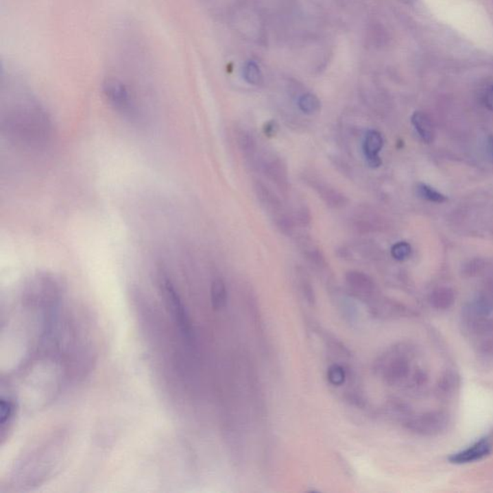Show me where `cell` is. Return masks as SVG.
Wrapping results in <instances>:
<instances>
[{"label": "cell", "instance_id": "cell-12", "mask_svg": "<svg viewBox=\"0 0 493 493\" xmlns=\"http://www.w3.org/2000/svg\"><path fill=\"white\" fill-rule=\"evenodd\" d=\"M429 302H430L431 306L437 311H447L454 304V291L451 288H437L431 293Z\"/></svg>", "mask_w": 493, "mask_h": 493}, {"label": "cell", "instance_id": "cell-7", "mask_svg": "<svg viewBox=\"0 0 493 493\" xmlns=\"http://www.w3.org/2000/svg\"><path fill=\"white\" fill-rule=\"evenodd\" d=\"M309 183L328 206L333 207V208H341L349 202L345 195L337 191L335 188L330 187L327 183L319 180H309Z\"/></svg>", "mask_w": 493, "mask_h": 493}, {"label": "cell", "instance_id": "cell-19", "mask_svg": "<svg viewBox=\"0 0 493 493\" xmlns=\"http://www.w3.org/2000/svg\"><path fill=\"white\" fill-rule=\"evenodd\" d=\"M327 378L333 387H341L346 382V370L340 364H333L328 368Z\"/></svg>", "mask_w": 493, "mask_h": 493}, {"label": "cell", "instance_id": "cell-10", "mask_svg": "<svg viewBox=\"0 0 493 493\" xmlns=\"http://www.w3.org/2000/svg\"><path fill=\"white\" fill-rule=\"evenodd\" d=\"M264 171L271 182L282 192L288 190V171L287 166L280 158H273L264 164Z\"/></svg>", "mask_w": 493, "mask_h": 493}, {"label": "cell", "instance_id": "cell-24", "mask_svg": "<svg viewBox=\"0 0 493 493\" xmlns=\"http://www.w3.org/2000/svg\"><path fill=\"white\" fill-rule=\"evenodd\" d=\"M411 245L407 242H398L392 248V256L398 261H402L411 256Z\"/></svg>", "mask_w": 493, "mask_h": 493}, {"label": "cell", "instance_id": "cell-21", "mask_svg": "<svg viewBox=\"0 0 493 493\" xmlns=\"http://www.w3.org/2000/svg\"><path fill=\"white\" fill-rule=\"evenodd\" d=\"M299 288L300 291L304 300H306L307 304L314 306L316 302L315 293H314L313 287H312L311 282L306 275H302L299 277Z\"/></svg>", "mask_w": 493, "mask_h": 493}, {"label": "cell", "instance_id": "cell-4", "mask_svg": "<svg viewBox=\"0 0 493 493\" xmlns=\"http://www.w3.org/2000/svg\"><path fill=\"white\" fill-rule=\"evenodd\" d=\"M449 414L442 411H430L413 416L406 426L411 432L423 437H435L447 430Z\"/></svg>", "mask_w": 493, "mask_h": 493}, {"label": "cell", "instance_id": "cell-3", "mask_svg": "<svg viewBox=\"0 0 493 493\" xmlns=\"http://www.w3.org/2000/svg\"><path fill=\"white\" fill-rule=\"evenodd\" d=\"M102 88H104V94L107 101L116 111L130 119L137 116V104L135 97L120 80L107 75Z\"/></svg>", "mask_w": 493, "mask_h": 493}, {"label": "cell", "instance_id": "cell-8", "mask_svg": "<svg viewBox=\"0 0 493 493\" xmlns=\"http://www.w3.org/2000/svg\"><path fill=\"white\" fill-rule=\"evenodd\" d=\"M348 287L351 288L352 292L356 293L361 298L372 296L375 285L372 278L368 275L359 271H350L345 276Z\"/></svg>", "mask_w": 493, "mask_h": 493}, {"label": "cell", "instance_id": "cell-11", "mask_svg": "<svg viewBox=\"0 0 493 493\" xmlns=\"http://www.w3.org/2000/svg\"><path fill=\"white\" fill-rule=\"evenodd\" d=\"M370 311L374 317L378 319H397L409 314L400 304L389 302H374L370 306Z\"/></svg>", "mask_w": 493, "mask_h": 493}, {"label": "cell", "instance_id": "cell-25", "mask_svg": "<svg viewBox=\"0 0 493 493\" xmlns=\"http://www.w3.org/2000/svg\"><path fill=\"white\" fill-rule=\"evenodd\" d=\"M278 125L275 121H270L264 125V134L268 137H274L278 132Z\"/></svg>", "mask_w": 493, "mask_h": 493}, {"label": "cell", "instance_id": "cell-13", "mask_svg": "<svg viewBox=\"0 0 493 493\" xmlns=\"http://www.w3.org/2000/svg\"><path fill=\"white\" fill-rule=\"evenodd\" d=\"M411 123L423 141L433 142L435 137V130L430 118L422 112H416L411 117Z\"/></svg>", "mask_w": 493, "mask_h": 493}, {"label": "cell", "instance_id": "cell-20", "mask_svg": "<svg viewBox=\"0 0 493 493\" xmlns=\"http://www.w3.org/2000/svg\"><path fill=\"white\" fill-rule=\"evenodd\" d=\"M416 192H418L419 197H422L424 200H427L429 202H443L446 201V197L443 196L442 194H440L433 188L422 184V183L418 185Z\"/></svg>", "mask_w": 493, "mask_h": 493}, {"label": "cell", "instance_id": "cell-23", "mask_svg": "<svg viewBox=\"0 0 493 493\" xmlns=\"http://www.w3.org/2000/svg\"><path fill=\"white\" fill-rule=\"evenodd\" d=\"M238 144L245 156L249 157L254 156V152H256V145L249 133L245 132V131L240 132L238 135Z\"/></svg>", "mask_w": 493, "mask_h": 493}, {"label": "cell", "instance_id": "cell-14", "mask_svg": "<svg viewBox=\"0 0 493 493\" xmlns=\"http://www.w3.org/2000/svg\"><path fill=\"white\" fill-rule=\"evenodd\" d=\"M16 416L15 400L11 397H1L0 401V424H1L2 437L4 433L10 429Z\"/></svg>", "mask_w": 493, "mask_h": 493}, {"label": "cell", "instance_id": "cell-5", "mask_svg": "<svg viewBox=\"0 0 493 493\" xmlns=\"http://www.w3.org/2000/svg\"><path fill=\"white\" fill-rule=\"evenodd\" d=\"M493 442L492 437H485L480 438L477 442L472 443L470 446L461 450L449 457V461L455 464H466L481 461L492 453Z\"/></svg>", "mask_w": 493, "mask_h": 493}, {"label": "cell", "instance_id": "cell-28", "mask_svg": "<svg viewBox=\"0 0 493 493\" xmlns=\"http://www.w3.org/2000/svg\"><path fill=\"white\" fill-rule=\"evenodd\" d=\"M402 1H405V2H409V1H411V0H402Z\"/></svg>", "mask_w": 493, "mask_h": 493}, {"label": "cell", "instance_id": "cell-26", "mask_svg": "<svg viewBox=\"0 0 493 493\" xmlns=\"http://www.w3.org/2000/svg\"><path fill=\"white\" fill-rule=\"evenodd\" d=\"M485 106H487L490 111L493 112V86L488 88L487 91H485Z\"/></svg>", "mask_w": 493, "mask_h": 493}, {"label": "cell", "instance_id": "cell-1", "mask_svg": "<svg viewBox=\"0 0 493 493\" xmlns=\"http://www.w3.org/2000/svg\"><path fill=\"white\" fill-rule=\"evenodd\" d=\"M411 352L408 346L398 345L378 357L374 364L375 372L389 385L409 383L411 372Z\"/></svg>", "mask_w": 493, "mask_h": 493}, {"label": "cell", "instance_id": "cell-17", "mask_svg": "<svg viewBox=\"0 0 493 493\" xmlns=\"http://www.w3.org/2000/svg\"><path fill=\"white\" fill-rule=\"evenodd\" d=\"M300 109L307 115H313L321 109V102L318 97L312 94L302 95L299 99Z\"/></svg>", "mask_w": 493, "mask_h": 493}, {"label": "cell", "instance_id": "cell-6", "mask_svg": "<svg viewBox=\"0 0 493 493\" xmlns=\"http://www.w3.org/2000/svg\"><path fill=\"white\" fill-rule=\"evenodd\" d=\"M254 192H256L257 199L261 202V206L267 211H269V213L273 214L276 217V224L288 217L283 212L282 204L280 199L265 184L261 182L254 183Z\"/></svg>", "mask_w": 493, "mask_h": 493}, {"label": "cell", "instance_id": "cell-2", "mask_svg": "<svg viewBox=\"0 0 493 493\" xmlns=\"http://www.w3.org/2000/svg\"><path fill=\"white\" fill-rule=\"evenodd\" d=\"M160 289L167 307L170 311L171 317L175 320L180 335H182L184 340H187V343H191L193 340L192 325L187 309H185L180 295L176 292L173 283L166 276H161Z\"/></svg>", "mask_w": 493, "mask_h": 493}, {"label": "cell", "instance_id": "cell-18", "mask_svg": "<svg viewBox=\"0 0 493 493\" xmlns=\"http://www.w3.org/2000/svg\"><path fill=\"white\" fill-rule=\"evenodd\" d=\"M477 352L485 359L493 361V330L478 337Z\"/></svg>", "mask_w": 493, "mask_h": 493}, {"label": "cell", "instance_id": "cell-22", "mask_svg": "<svg viewBox=\"0 0 493 493\" xmlns=\"http://www.w3.org/2000/svg\"><path fill=\"white\" fill-rule=\"evenodd\" d=\"M243 75L247 82L252 85L261 84L262 81V75L261 70H259L258 66L256 65L254 62H249L245 66L244 71H243Z\"/></svg>", "mask_w": 493, "mask_h": 493}, {"label": "cell", "instance_id": "cell-15", "mask_svg": "<svg viewBox=\"0 0 493 493\" xmlns=\"http://www.w3.org/2000/svg\"><path fill=\"white\" fill-rule=\"evenodd\" d=\"M211 304L214 309L220 311L228 302V290L225 282L221 278H217L211 285Z\"/></svg>", "mask_w": 493, "mask_h": 493}, {"label": "cell", "instance_id": "cell-16", "mask_svg": "<svg viewBox=\"0 0 493 493\" xmlns=\"http://www.w3.org/2000/svg\"><path fill=\"white\" fill-rule=\"evenodd\" d=\"M459 385V378L457 377L456 374L452 372H446L440 378V383H438L437 388L438 392L442 396H449V395L453 394L454 392H456V388Z\"/></svg>", "mask_w": 493, "mask_h": 493}, {"label": "cell", "instance_id": "cell-9", "mask_svg": "<svg viewBox=\"0 0 493 493\" xmlns=\"http://www.w3.org/2000/svg\"><path fill=\"white\" fill-rule=\"evenodd\" d=\"M383 139L380 132L376 130H369L366 133L363 142V152L369 166L378 168L382 164L378 152L382 151Z\"/></svg>", "mask_w": 493, "mask_h": 493}, {"label": "cell", "instance_id": "cell-27", "mask_svg": "<svg viewBox=\"0 0 493 493\" xmlns=\"http://www.w3.org/2000/svg\"><path fill=\"white\" fill-rule=\"evenodd\" d=\"M487 149L488 157L493 162V136L488 137L487 142Z\"/></svg>", "mask_w": 493, "mask_h": 493}]
</instances>
